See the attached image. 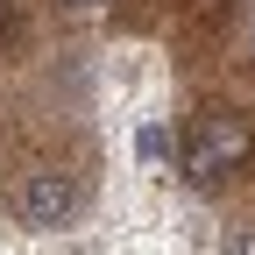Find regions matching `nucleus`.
<instances>
[{
	"mask_svg": "<svg viewBox=\"0 0 255 255\" xmlns=\"http://www.w3.org/2000/svg\"><path fill=\"white\" fill-rule=\"evenodd\" d=\"M57 7H64V14H78V21H85V14H100V7H107V0H57Z\"/></svg>",
	"mask_w": 255,
	"mask_h": 255,
	"instance_id": "20e7f679",
	"label": "nucleus"
},
{
	"mask_svg": "<svg viewBox=\"0 0 255 255\" xmlns=\"http://www.w3.org/2000/svg\"><path fill=\"white\" fill-rule=\"evenodd\" d=\"M78 206H85V191L71 170H28L14 191V213L28 227H64V220H78Z\"/></svg>",
	"mask_w": 255,
	"mask_h": 255,
	"instance_id": "f03ea898",
	"label": "nucleus"
},
{
	"mask_svg": "<svg viewBox=\"0 0 255 255\" xmlns=\"http://www.w3.org/2000/svg\"><path fill=\"white\" fill-rule=\"evenodd\" d=\"M248 156H255V128L241 114H206L184 135V177L191 184H220L227 170H241Z\"/></svg>",
	"mask_w": 255,
	"mask_h": 255,
	"instance_id": "f257e3e1",
	"label": "nucleus"
},
{
	"mask_svg": "<svg viewBox=\"0 0 255 255\" xmlns=\"http://www.w3.org/2000/svg\"><path fill=\"white\" fill-rule=\"evenodd\" d=\"M227 255H255V227H241V234H227Z\"/></svg>",
	"mask_w": 255,
	"mask_h": 255,
	"instance_id": "7ed1b4c3",
	"label": "nucleus"
}]
</instances>
